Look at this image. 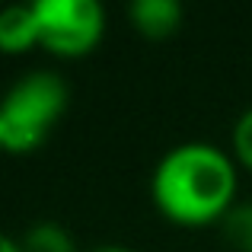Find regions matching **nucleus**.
Here are the masks:
<instances>
[{
	"label": "nucleus",
	"mask_w": 252,
	"mask_h": 252,
	"mask_svg": "<svg viewBox=\"0 0 252 252\" xmlns=\"http://www.w3.org/2000/svg\"><path fill=\"white\" fill-rule=\"evenodd\" d=\"M150 198L176 227H217L240 201V166L211 141L176 144L150 172Z\"/></svg>",
	"instance_id": "obj_1"
},
{
	"label": "nucleus",
	"mask_w": 252,
	"mask_h": 252,
	"mask_svg": "<svg viewBox=\"0 0 252 252\" xmlns=\"http://www.w3.org/2000/svg\"><path fill=\"white\" fill-rule=\"evenodd\" d=\"M32 48H38L35 3L0 6V55H26Z\"/></svg>",
	"instance_id": "obj_5"
},
{
	"label": "nucleus",
	"mask_w": 252,
	"mask_h": 252,
	"mask_svg": "<svg viewBox=\"0 0 252 252\" xmlns=\"http://www.w3.org/2000/svg\"><path fill=\"white\" fill-rule=\"evenodd\" d=\"M70 90L55 70H29L0 99L3 150L13 157L35 154L61 125Z\"/></svg>",
	"instance_id": "obj_2"
},
{
	"label": "nucleus",
	"mask_w": 252,
	"mask_h": 252,
	"mask_svg": "<svg viewBox=\"0 0 252 252\" xmlns=\"http://www.w3.org/2000/svg\"><path fill=\"white\" fill-rule=\"evenodd\" d=\"M0 252H23V246H19V240H13V236L0 233Z\"/></svg>",
	"instance_id": "obj_9"
},
{
	"label": "nucleus",
	"mask_w": 252,
	"mask_h": 252,
	"mask_svg": "<svg viewBox=\"0 0 252 252\" xmlns=\"http://www.w3.org/2000/svg\"><path fill=\"white\" fill-rule=\"evenodd\" d=\"M230 154H233L236 166L252 172V105L233 122V131H230Z\"/></svg>",
	"instance_id": "obj_8"
},
{
	"label": "nucleus",
	"mask_w": 252,
	"mask_h": 252,
	"mask_svg": "<svg viewBox=\"0 0 252 252\" xmlns=\"http://www.w3.org/2000/svg\"><path fill=\"white\" fill-rule=\"evenodd\" d=\"M90 252H134V249L118 246V243H109V246H96V249H90Z\"/></svg>",
	"instance_id": "obj_10"
},
{
	"label": "nucleus",
	"mask_w": 252,
	"mask_h": 252,
	"mask_svg": "<svg viewBox=\"0 0 252 252\" xmlns=\"http://www.w3.org/2000/svg\"><path fill=\"white\" fill-rule=\"evenodd\" d=\"M23 252H80L70 230L58 220H35L19 240Z\"/></svg>",
	"instance_id": "obj_6"
},
{
	"label": "nucleus",
	"mask_w": 252,
	"mask_h": 252,
	"mask_svg": "<svg viewBox=\"0 0 252 252\" xmlns=\"http://www.w3.org/2000/svg\"><path fill=\"white\" fill-rule=\"evenodd\" d=\"M128 19L144 38H169L182 29L185 10L179 0H134L128 6Z\"/></svg>",
	"instance_id": "obj_4"
},
{
	"label": "nucleus",
	"mask_w": 252,
	"mask_h": 252,
	"mask_svg": "<svg viewBox=\"0 0 252 252\" xmlns=\"http://www.w3.org/2000/svg\"><path fill=\"white\" fill-rule=\"evenodd\" d=\"M217 227L233 252H252V201H236Z\"/></svg>",
	"instance_id": "obj_7"
},
{
	"label": "nucleus",
	"mask_w": 252,
	"mask_h": 252,
	"mask_svg": "<svg viewBox=\"0 0 252 252\" xmlns=\"http://www.w3.org/2000/svg\"><path fill=\"white\" fill-rule=\"evenodd\" d=\"M0 154H6V150H3V131H0Z\"/></svg>",
	"instance_id": "obj_11"
},
{
	"label": "nucleus",
	"mask_w": 252,
	"mask_h": 252,
	"mask_svg": "<svg viewBox=\"0 0 252 252\" xmlns=\"http://www.w3.org/2000/svg\"><path fill=\"white\" fill-rule=\"evenodd\" d=\"M38 48L55 58H86L105 38V10L96 0H35Z\"/></svg>",
	"instance_id": "obj_3"
}]
</instances>
